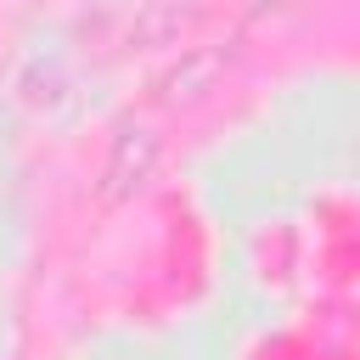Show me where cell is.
Masks as SVG:
<instances>
[{"instance_id":"6da1fadb","label":"cell","mask_w":360,"mask_h":360,"mask_svg":"<svg viewBox=\"0 0 360 360\" xmlns=\"http://www.w3.org/2000/svg\"><path fill=\"white\" fill-rule=\"evenodd\" d=\"M152 163H158V135H146V129L118 135V141H112V158H107V169H101V202H118V197L141 191L146 174H152Z\"/></svg>"}]
</instances>
